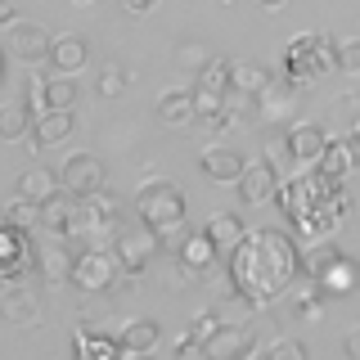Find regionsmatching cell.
<instances>
[{
    "label": "cell",
    "mask_w": 360,
    "mask_h": 360,
    "mask_svg": "<svg viewBox=\"0 0 360 360\" xmlns=\"http://www.w3.org/2000/svg\"><path fill=\"white\" fill-rule=\"evenodd\" d=\"M338 72H360V41L338 45Z\"/></svg>",
    "instance_id": "obj_39"
},
{
    "label": "cell",
    "mask_w": 360,
    "mask_h": 360,
    "mask_svg": "<svg viewBox=\"0 0 360 360\" xmlns=\"http://www.w3.org/2000/svg\"><path fill=\"white\" fill-rule=\"evenodd\" d=\"M117 5H122V14L144 18V14H153V9H158V0H117Z\"/></svg>",
    "instance_id": "obj_40"
},
{
    "label": "cell",
    "mask_w": 360,
    "mask_h": 360,
    "mask_svg": "<svg viewBox=\"0 0 360 360\" xmlns=\"http://www.w3.org/2000/svg\"><path fill=\"white\" fill-rule=\"evenodd\" d=\"M90 63V45L86 37H77V32H63V37H54L50 45V68L54 72H82Z\"/></svg>",
    "instance_id": "obj_20"
},
{
    "label": "cell",
    "mask_w": 360,
    "mask_h": 360,
    "mask_svg": "<svg viewBox=\"0 0 360 360\" xmlns=\"http://www.w3.org/2000/svg\"><path fill=\"white\" fill-rule=\"evenodd\" d=\"M243 167H248V158L234 153V149H207L198 158V172L207 176L212 185H234V180L243 176Z\"/></svg>",
    "instance_id": "obj_17"
},
{
    "label": "cell",
    "mask_w": 360,
    "mask_h": 360,
    "mask_svg": "<svg viewBox=\"0 0 360 360\" xmlns=\"http://www.w3.org/2000/svg\"><path fill=\"white\" fill-rule=\"evenodd\" d=\"M72 262H77V257L68 252V248H41V252H37V270H41V279L50 288L72 284Z\"/></svg>",
    "instance_id": "obj_24"
},
{
    "label": "cell",
    "mask_w": 360,
    "mask_h": 360,
    "mask_svg": "<svg viewBox=\"0 0 360 360\" xmlns=\"http://www.w3.org/2000/svg\"><path fill=\"white\" fill-rule=\"evenodd\" d=\"M217 257H221V252H217V243L207 239V230H194V234L185 239V248H180V266L194 270V275H207Z\"/></svg>",
    "instance_id": "obj_28"
},
{
    "label": "cell",
    "mask_w": 360,
    "mask_h": 360,
    "mask_svg": "<svg viewBox=\"0 0 360 360\" xmlns=\"http://www.w3.org/2000/svg\"><path fill=\"white\" fill-rule=\"evenodd\" d=\"M72 352L82 356V360H112V356H127V352H122V338L95 333V329H77V333H72Z\"/></svg>",
    "instance_id": "obj_25"
},
{
    "label": "cell",
    "mask_w": 360,
    "mask_h": 360,
    "mask_svg": "<svg viewBox=\"0 0 360 360\" xmlns=\"http://www.w3.org/2000/svg\"><path fill=\"white\" fill-rule=\"evenodd\" d=\"M135 217L144 225H153V230H162L172 221H185V194H180L172 180H149L135 194Z\"/></svg>",
    "instance_id": "obj_7"
},
{
    "label": "cell",
    "mask_w": 360,
    "mask_h": 360,
    "mask_svg": "<svg viewBox=\"0 0 360 360\" xmlns=\"http://www.w3.org/2000/svg\"><path fill=\"white\" fill-rule=\"evenodd\" d=\"M112 252H117V262L127 275H144V266L153 262V252H162V243H158V230L153 225H131V230H117L112 234Z\"/></svg>",
    "instance_id": "obj_8"
},
{
    "label": "cell",
    "mask_w": 360,
    "mask_h": 360,
    "mask_svg": "<svg viewBox=\"0 0 360 360\" xmlns=\"http://www.w3.org/2000/svg\"><path fill=\"white\" fill-rule=\"evenodd\" d=\"M0 22H18L14 18V0H0Z\"/></svg>",
    "instance_id": "obj_43"
},
{
    "label": "cell",
    "mask_w": 360,
    "mask_h": 360,
    "mask_svg": "<svg viewBox=\"0 0 360 360\" xmlns=\"http://www.w3.org/2000/svg\"><path fill=\"white\" fill-rule=\"evenodd\" d=\"M59 189H63V180H59V172H50V167H27V172L18 176V194L32 198V202H45L50 194H59Z\"/></svg>",
    "instance_id": "obj_29"
},
{
    "label": "cell",
    "mask_w": 360,
    "mask_h": 360,
    "mask_svg": "<svg viewBox=\"0 0 360 360\" xmlns=\"http://www.w3.org/2000/svg\"><path fill=\"white\" fill-rule=\"evenodd\" d=\"M234 189H239L243 207H266V202H275V194H279V167L270 162V158H252V162L243 167V176L234 180Z\"/></svg>",
    "instance_id": "obj_10"
},
{
    "label": "cell",
    "mask_w": 360,
    "mask_h": 360,
    "mask_svg": "<svg viewBox=\"0 0 360 360\" xmlns=\"http://www.w3.org/2000/svg\"><path fill=\"white\" fill-rule=\"evenodd\" d=\"M135 275H127L117 262V252H104V248H82L72 262V288L82 292H127Z\"/></svg>",
    "instance_id": "obj_5"
},
{
    "label": "cell",
    "mask_w": 360,
    "mask_h": 360,
    "mask_svg": "<svg viewBox=\"0 0 360 360\" xmlns=\"http://www.w3.org/2000/svg\"><path fill=\"white\" fill-rule=\"evenodd\" d=\"M189 225L185 221H172V225H162L158 230V243H162V252H172V257H180V248H185V239H189Z\"/></svg>",
    "instance_id": "obj_36"
},
{
    "label": "cell",
    "mask_w": 360,
    "mask_h": 360,
    "mask_svg": "<svg viewBox=\"0 0 360 360\" xmlns=\"http://www.w3.org/2000/svg\"><path fill=\"white\" fill-rule=\"evenodd\" d=\"M302 275H311L315 284L324 288V297H352L360 288V262L352 252H342L333 239L311 243L307 262H302Z\"/></svg>",
    "instance_id": "obj_3"
},
{
    "label": "cell",
    "mask_w": 360,
    "mask_h": 360,
    "mask_svg": "<svg viewBox=\"0 0 360 360\" xmlns=\"http://www.w3.org/2000/svg\"><path fill=\"white\" fill-rule=\"evenodd\" d=\"M324 72H338V45L324 37V32H302L297 41L284 50V82L288 86H297V90H307L315 86Z\"/></svg>",
    "instance_id": "obj_4"
},
{
    "label": "cell",
    "mask_w": 360,
    "mask_h": 360,
    "mask_svg": "<svg viewBox=\"0 0 360 360\" xmlns=\"http://www.w3.org/2000/svg\"><path fill=\"white\" fill-rule=\"evenodd\" d=\"M77 127V117H72V108H50V112H41L37 122H32V135H27V149H50V144H63L68 135H72Z\"/></svg>",
    "instance_id": "obj_15"
},
{
    "label": "cell",
    "mask_w": 360,
    "mask_h": 360,
    "mask_svg": "<svg viewBox=\"0 0 360 360\" xmlns=\"http://www.w3.org/2000/svg\"><path fill=\"white\" fill-rule=\"evenodd\" d=\"M202 230H207V239L217 243V252H221V257H230L234 248L243 243L248 225H243V217H234V212H212V217H207V225H202Z\"/></svg>",
    "instance_id": "obj_21"
},
{
    "label": "cell",
    "mask_w": 360,
    "mask_h": 360,
    "mask_svg": "<svg viewBox=\"0 0 360 360\" xmlns=\"http://www.w3.org/2000/svg\"><path fill=\"white\" fill-rule=\"evenodd\" d=\"M275 82L270 68L262 59H230V95H262V90Z\"/></svg>",
    "instance_id": "obj_19"
},
{
    "label": "cell",
    "mask_w": 360,
    "mask_h": 360,
    "mask_svg": "<svg viewBox=\"0 0 360 360\" xmlns=\"http://www.w3.org/2000/svg\"><path fill=\"white\" fill-rule=\"evenodd\" d=\"M72 217H77V198L68 194V189H59V194H50L41 202V230L59 234V239L72 234Z\"/></svg>",
    "instance_id": "obj_22"
},
{
    "label": "cell",
    "mask_w": 360,
    "mask_h": 360,
    "mask_svg": "<svg viewBox=\"0 0 360 360\" xmlns=\"http://www.w3.org/2000/svg\"><path fill=\"white\" fill-rule=\"evenodd\" d=\"M230 99L217 95V90H207V86H194V112H198V122L202 127H212V131H221L225 122H230Z\"/></svg>",
    "instance_id": "obj_31"
},
{
    "label": "cell",
    "mask_w": 360,
    "mask_h": 360,
    "mask_svg": "<svg viewBox=\"0 0 360 360\" xmlns=\"http://www.w3.org/2000/svg\"><path fill=\"white\" fill-rule=\"evenodd\" d=\"M72 5H90V0H72Z\"/></svg>",
    "instance_id": "obj_46"
},
{
    "label": "cell",
    "mask_w": 360,
    "mask_h": 360,
    "mask_svg": "<svg viewBox=\"0 0 360 360\" xmlns=\"http://www.w3.org/2000/svg\"><path fill=\"white\" fill-rule=\"evenodd\" d=\"M0 315H5L9 324H18V329H37V324H41L37 292H32V288H18V284H9V292L0 297Z\"/></svg>",
    "instance_id": "obj_18"
},
{
    "label": "cell",
    "mask_w": 360,
    "mask_h": 360,
    "mask_svg": "<svg viewBox=\"0 0 360 360\" xmlns=\"http://www.w3.org/2000/svg\"><path fill=\"white\" fill-rule=\"evenodd\" d=\"M302 262L307 252L288 230L262 225V230L243 234V243L225 257V270H230V288L243 307H275L302 279Z\"/></svg>",
    "instance_id": "obj_1"
},
{
    "label": "cell",
    "mask_w": 360,
    "mask_h": 360,
    "mask_svg": "<svg viewBox=\"0 0 360 360\" xmlns=\"http://www.w3.org/2000/svg\"><path fill=\"white\" fill-rule=\"evenodd\" d=\"M279 212L288 217V230L297 234L302 243H320V239H333L338 225L347 221V212H352V194H347V185L329 172H297L288 180H279Z\"/></svg>",
    "instance_id": "obj_2"
},
{
    "label": "cell",
    "mask_w": 360,
    "mask_h": 360,
    "mask_svg": "<svg viewBox=\"0 0 360 360\" xmlns=\"http://www.w3.org/2000/svg\"><path fill=\"white\" fill-rule=\"evenodd\" d=\"M77 72H54V77H32L27 82V104H37V117L50 108H77Z\"/></svg>",
    "instance_id": "obj_9"
},
{
    "label": "cell",
    "mask_w": 360,
    "mask_h": 360,
    "mask_svg": "<svg viewBox=\"0 0 360 360\" xmlns=\"http://www.w3.org/2000/svg\"><path fill=\"white\" fill-rule=\"evenodd\" d=\"M315 167H320V172H329V176H338V180H347V176L360 167V158H356V149H352V140H329Z\"/></svg>",
    "instance_id": "obj_30"
},
{
    "label": "cell",
    "mask_w": 360,
    "mask_h": 360,
    "mask_svg": "<svg viewBox=\"0 0 360 360\" xmlns=\"http://www.w3.org/2000/svg\"><path fill=\"white\" fill-rule=\"evenodd\" d=\"M5 77H9V72H5V50H0V86H5Z\"/></svg>",
    "instance_id": "obj_45"
},
{
    "label": "cell",
    "mask_w": 360,
    "mask_h": 360,
    "mask_svg": "<svg viewBox=\"0 0 360 360\" xmlns=\"http://www.w3.org/2000/svg\"><path fill=\"white\" fill-rule=\"evenodd\" d=\"M347 140H352V149H356V158H360V112L352 117V135H347Z\"/></svg>",
    "instance_id": "obj_42"
},
{
    "label": "cell",
    "mask_w": 360,
    "mask_h": 360,
    "mask_svg": "<svg viewBox=\"0 0 360 360\" xmlns=\"http://www.w3.org/2000/svg\"><path fill=\"white\" fill-rule=\"evenodd\" d=\"M262 356L266 360H307V347L292 342V338H275V342L262 347Z\"/></svg>",
    "instance_id": "obj_37"
},
{
    "label": "cell",
    "mask_w": 360,
    "mask_h": 360,
    "mask_svg": "<svg viewBox=\"0 0 360 360\" xmlns=\"http://www.w3.org/2000/svg\"><path fill=\"white\" fill-rule=\"evenodd\" d=\"M5 221H9V225H22V230H37V225H41V202L14 194V202L5 207Z\"/></svg>",
    "instance_id": "obj_34"
},
{
    "label": "cell",
    "mask_w": 360,
    "mask_h": 360,
    "mask_svg": "<svg viewBox=\"0 0 360 360\" xmlns=\"http://www.w3.org/2000/svg\"><path fill=\"white\" fill-rule=\"evenodd\" d=\"M292 112H297V86H288L284 77H275L262 95H257V117L266 127H288Z\"/></svg>",
    "instance_id": "obj_12"
},
{
    "label": "cell",
    "mask_w": 360,
    "mask_h": 360,
    "mask_svg": "<svg viewBox=\"0 0 360 360\" xmlns=\"http://www.w3.org/2000/svg\"><path fill=\"white\" fill-rule=\"evenodd\" d=\"M257 352V333L239 329V324H217V333L202 342V356L207 360H239Z\"/></svg>",
    "instance_id": "obj_14"
},
{
    "label": "cell",
    "mask_w": 360,
    "mask_h": 360,
    "mask_svg": "<svg viewBox=\"0 0 360 360\" xmlns=\"http://www.w3.org/2000/svg\"><path fill=\"white\" fill-rule=\"evenodd\" d=\"M158 122L162 127H194L198 122L194 90H167V95H158Z\"/></svg>",
    "instance_id": "obj_23"
},
{
    "label": "cell",
    "mask_w": 360,
    "mask_h": 360,
    "mask_svg": "<svg viewBox=\"0 0 360 360\" xmlns=\"http://www.w3.org/2000/svg\"><path fill=\"white\" fill-rule=\"evenodd\" d=\"M50 45H54V37L41 22H9V54H14V59L37 68L41 59H50Z\"/></svg>",
    "instance_id": "obj_13"
},
{
    "label": "cell",
    "mask_w": 360,
    "mask_h": 360,
    "mask_svg": "<svg viewBox=\"0 0 360 360\" xmlns=\"http://www.w3.org/2000/svg\"><path fill=\"white\" fill-rule=\"evenodd\" d=\"M32 104L27 99H14V104H0V140H22L32 135Z\"/></svg>",
    "instance_id": "obj_32"
},
{
    "label": "cell",
    "mask_w": 360,
    "mask_h": 360,
    "mask_svg": "<svg viewBox=\"0 0 360 360\" xmlns=\"http://www.w3.org/2000/svg\"><path fill=\"white\" fill-rule=\"evenodd\" d=\"M342 347H347V356H352V360H360V329H356V333H347V342H342Z\"/></svg>",
    "instance_id": "obj_41"
},
{
    "label": "cell",
    "mask_w": 360,
    "mask_h": 360,
    "mask_svg": "<svg viewBox=\"0 0 360 360\" xmlns=\"http://www.w3.org/2000/svg\"><path fill=\"white\" fill-rule=\"evenodd\" d=\"M284 140H288V158H292V162H320L329 135H324V127H315V122H292Z\"/></svg>",
    "instance_id": "obj_16"
},
{
    "label": "cell",
    "mask_w": 360,
    "mask_h": 360,
    "mask_svg": "<svg viewBox=\"0 0 360 360\" xmlns=\"http://www.w3.org/2000/svg\"><path fill=\"white\" fill-rule=\"evenodd\" d=\"M95 90H99L104 99H117L122 90H127V68H122V63H104V72H99Z\"/></svg>",
    "instance_id": "obj_35"
},
{
    "label": "cell",
    "mask_w": 360,
    "mask_h": 360,
    "mask_svg": "<svg viewBox=\"0 0 360 360\" xmlns=\"http://www.w3.org/2000/svg\"><path fill=\"white\" fill-rule=\"evenodd\" d=\"M176 59H180V63H185V68H194V72H198V68H202V63H207V59H212V54H207V50H202V45H198V41H185V45H176Z\"/></svg>",
    "instance_id": "obj_38"
},
{
    "label": "cell",
    "mask_w": 360,
    "mask_h": 360,
    "mask_svg": "<svg viewBox=\"0 0 360 360\" xmlns=\"http://www.w3.org/2000/svg\"><path fill=\"white\" fill-rule=\"evenodd\" d=\"M117 338H122V352H127V356H144V352H153V347H158L162 329H158L153 315H140V320H131Z\"/></svg>",
    "instance_id": "obj_26"
},
{
    "label": "cell",
    "mask_w": 360,
    "mask_h": 360,
    "mask_svg": "<svg viewBox=\"0 0 360 360\" xmlns=\"http://www.w3.org/2000/svg\"><path fill=\"white\" fill-rule=\"evenodd\" d=\"M252 5H262V9H279L284 0H252Z\"/></svg>",
    "instance_id": "obj_44"
},
{
    "label": "cell",
    "mask_w": 360,
    "mask_h": 360,
    "mask_svg": "<svg viewBox=\"0 0 360 360\" xmlns=\"http://www.w3.org/2000/svg\"><path fill=\"white\" fill-rule=\"evenodd\" d=\"M59 180H63V189L72 198H90V194H99V189L108 185V172H104V162H99L95 153H72L59 167Z\"/></svg>",
    "instance_id": "obj_11"
},
{
    "label": "cell",
    "mask_w": 360,
    "mask_h": 360,
    "mask_svg": "<svg viewBox=\"0 0 360 360\" xmlns=\"http://www.w3.org/2000/svg\"><path fill=\"white\" fill-rule=\"evenodd\" d=\"M288 311L297 315V320H315V315L324 311V288L315 284L311 275H302L297 284L288 288Z\"/></svg>",
    "instance_id": "obj_27"
},
{
    "label": "cell",
    "mask_w": 360,
    "mask_h": 360,
    "mask_svg": "<svg viewBox=\"0 0 360 360\" xmlns=\"http://www.w3.org/2000/svg\"><path fill=\"white\" fill-rule=\"evenodd\" d=\"M194 86H207V90H217V95H230V59L212 54V59L198 68V82Z\"/></svg>",
    "instance_id": "obj_33"
},
{
    "label": "cell",
    "mask_w": 360,
    "mask_h": 360,
    "mask_svg": "<svg viewBox=\"0 0 360 360\" xmlns=\"http://www.w3.org/2000/svg\"><path fill=\"white\" fill-rule=\"evenodd\" d=\"M37 252L41 248H32V230L0 221V284H22L37 270Z\"/></svg>",
    "instance_id": "obj_6"
}]
</instances>
